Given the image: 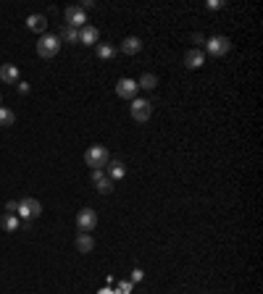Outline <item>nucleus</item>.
<instances>
[{
  "label": "nucleus",
  "instance_id": "4be33fe9",
  "mask_svg": "<svg viewBox=\"0 0 263 294\" xmlns=\"http://www.w3.org/2000/svg\"><path fill=\"white\" fill-rule=\"evenodd\" d=\"M16 210H19V203H13V200H8V203H6V213H13V215H16Z\"/></svg>",
  "mask_w": 263,
  "mask_h": 294
},
{
  "label": "nucleus",
  "instance_id": "423d86ee",
  "mask_svg": "<svg viewBox=\"0 0 263 294\" xmlns=\"http://www.w3.org/2000/svg\"><path fill=\"white\" fill-rule=\"evenodd\" d=\"M64 19H66V26H71V29H82V26L87 24V13H84L79 6H69V8L64 11Z\"/></svg>",
  "mask_w": 263,
  "mask_h": 294
},
{
  "label": "nucleus",
  "instance_id": "0eeeda50",
  "mask_svg": "<svg viewBox=\"0 0 263 294\" xmlns=\"http://www.w3.org/2000/svg\"><path fill=\"white\" fill-rule=\"evenodd\" d=\"M76 226H79V231H84V234L95 231V226H98V213L92 210V208L79 210V215H76Z\"/></svg>",
  "mask_w": 263,
  "mask_h": 294
},
{
  "label": "nucleus",
  "instance_id": "412c9836",
  "mask_svg": "<svg viewBox=\"0 0 263 294\" xmlns=\"http://www.w3.org/2000/svg\"><path fill=\"white\" fill-rule=\"evenodd\" d=\"M95 187H98L100 194H111V192H113V181L108 179V176H100V179L95 181Z\"/></svg>",
  "mask_w": 263,
  "mask_h": 294
},
{
  "label": "nucleus",
  "instance_id": "f257e3e1",
  "mask_svg": "<svg viewBox=\"0 0 263 294\" xmlns=\"http://www.w3.org/2000/svg\"><path fill=\"white\" fill-rule=\"evenodd\" d=\"M108 160H111V152H108V147H103V145H92L84 152V163L90 168H105Z\"/></svg>",
  "mask_w": 263,
  "mask_h": 294
},
{
  "label": "nucleus",
  "instance_id": "aec40b11",
  "mask_svg": "<svg viewBox=\"0 0 263 294\" xmlns=\"http://www.w3.org/2000/svg\"><path fill=\"white\" fill-rule=\"evenodd\" d=\"M13 121H16V113H13L11 108L0 105V126H13Z\"/></svg>",
  "mask_w": 263,
  "mask_h": 294
},
{
  "label": "nucleus",
  "instance_id": "f3484780",
  "mask_svg": "<svg viewBox=\"0 0 263 294\" xmlns=\"http://www.w3.org/2000/svg\"><path fill=\"white\" fill-rule=\"evenodd\" d=\"M95 53H98L100 60H111L119 50L113 48V45H108V42H98V45H95Z\"/></svg>",
  "mask_w": 263,
  "mask_h": 294
},
{
  "label": "nucleus",
  "instance_id": "f8f14e48",
  "mask_svg": "<svg viewBox=\"0 0 263 294\" xmlns=\"http://www.w3.org/2000/svg\"><path fill=\"white\" fill-rule=\"evenodd\" d=\"M203 63H206V55L200 53L197 48H192V50L184 53V66H187V69H200Z\"/></svg>",
  "mask_w": 263,
  "mask_h": 294
},
{
  "label": "nucleus",
  "instance_id": "c85d7f7f",
  "mask_svg": "<svg viewBox=\"0 0 263 294\" xmlns=\"http://www.w3.org/2000/svg\"><path fill=\"white\" fill-rule=\"evenodd\" d=\"M0 103H3V95H0Z\"/></svg>",
  "mask_w": 263,
  "mask_h": 294
},
{
  "label": "nucleus",
  "instance_id": "f03ea898",
  "mask_svg": "<svg viewBox=\"0 0 263 294\" xmlns=\"http://www.w3.org/2000/svg\"><path fill=\"white\" fill-rule=\"evenodd\" d=\"M58 48H61L58 35H42V37L37 40V55H40V58H53V55H58Z\"/></svg>",
  "mask_w": 263,
  "mask_h": 294
},
{
  "label": "nucleus",
  "instance_id": "393cba45",
  "mask_svg": "<svg viewBox=\"0 0 263 294\" xmlns=\"http://www.w3.org/2000/svg\"><path fill=\"white\" fill-rule=\"evenodd\" d=\"M129 289H132V284H129V281H124V284L119 286V294H129Z\"/></svg>",
  "mask_w": 263,
  "mask_h": 294
},
{
  "label": "nucleus",
  "instance_id": "9b49d317",
  "mask_svg": "<svg viewBox=\"0 0 263 294\" xmlns=\"http://www.w3.org/2000/svg\"><path fill=\"white\" fill-rule=\"evenodd\" d=\"M19 66L16 63H6V66H0V79H3L6 84H16L19 82Z\"/></svg>",
  "mask_w": 263,
  "mask_h": 294
},
{
  "label": "nucleus",
  "instance_id": "7ed1b4c3",
  "mask_svg": "<svg viewBox=\"0 0 263 294\" xmlns=\"http://www.w3.org/2000/svg\"><path fill=\"white\" fill-rule=\"evenodd\" d=\"M206 50H208V55H213V58H221V55H226V53L231 50V40L224 37V35H216V37L206 40Z\"/></svg>",
  "mask_w": 263,
  "mask_h": 294
},
{
  "label": "nucleus",
  "instance_id": "4468645a",
  "mask_svg": "<svg viewBox=\"0 0 263 294\" xmlns=\"http://www.w3.org/2000/svg\"><path fill=\"white\" fill-rule=\"evenodd\" d=\"M76 250L84 252V255L95 250V239H92V234H84V231H79V237H76Z\"/></svg>",
  "mask_w": 263,
  "mask_h": 294
},
{
  "label": "nucleus",
  "instance_id": "dca6fc26",
  "mask_svg": "<svg viewBox=\"0 0 263 294\" xmlns=\"http://www.w3.org/2000/svg\"><path fill=\"white\" fill-rule=\"evenodd\" d=\"M0 226H3L6 231H19L21 218H19V215H13V213H3V218H0Z\"/></svg>",
  "mask_w": 263,
  "mask_h": 294
},
{
  "label": "nucleus",
  "instance_id": "5701e85b",
  "mask_svg": "<svg viewBox=\"0 0 263 294\" xmlns=\"http://www.w3.org/2000/svg\"><path fill=\"white\" fill-rule=\"evenodd\" d=\"M142 276H145L142 268H134V271H132V281H134V284H137V281H142Z\"/></svg>",
  "mask_w": 263,
  "mask_h": 294
},
{
  "label": "nucleus",
  "instance_id": "ddd939ff",
  "mask_svg": "<svg viewBox=\"0 0 263 294\" xmlns=\"http://www.w3.org/2000/svg\"><path fill=\"white\" fill-rule=\"evenodd\" d=\"M140 50H142V40H140V37L121 40V53H124V55H137Z\"/></svg>",
  "mask_w": 263,
  "mask_h": 294
},
{
  "label": "nucleus",
  "instance_id": "cd10ccee",
  "mask_svg": "<svg viewBox=\"0 0 263 294\" xmlns=\"http://www.w3.org/2000/svg\"><path fill=\"white\" fill-rule=\"evenodd\" d=\"M190 40H192V42H195V45H200V42H206V37H203V35H192V37H190Z\"/></svg>",
  "mask_w": 263,
  "mask_h": 294
},
{
  "label": "nucleus",
  "instance_id": "1a4fd4ad",
  "mask_svg": "<svg viewBox=\"0 0 263 294\" xmlns=\"http://www.w3.org/2000/svg\"><path fill=\"white\" fill-rule=\"evenodd\" d=\"M79 42L82 45H98L100 42V32L92 24H84L82 29H79Z\"/></svg>",
  "mask_w": 263,
  "mask_h": 294
},
{
  "label": "nucleus",
  "instance_id": "6e6552de",
  "mask_svg": "<svg viewBox=\"0 0 263 294\" xmlns=\"http://www.w3.org/2000/svg\"><path fill=\"white\" fill-rule=\"evenodd\" d=\"M137 92H140V87H137L134 79H127V76H124V79L116 82V95H119L121 100H134Z\"/></svg>",
  "mask_w": 263,
  "mask_h": 294
},
{
  "label": "nucleus",
  "instance_id": "6ab92c4d",
  "mask_svg": "<svg viewBox=\"0 0 263 294\" xmlns=\"http://www.w3.org/2000/svg\"><path fill=\"white\" fill-rule=\"evenodd\" d=\"M137 87H142V89H156V87H158V76H156V74H142L140 82H137Z\"/></svg>",
  "mask_w": 263,
  "mask_h": 294
},
{
  "label": "nucleus",
  "instance_id": "a211bd4d",
  "mask_svg": "<svg viewBox=\"0 0 263 294\" xmlns=\"http://www.w3.org/2000/svg\"><path fill=\"white\" fill-rule=\"evenodd\" d=\"M58 40H64V42H71V45H76V42H79V29L61 26V32H58Z\"/></svg>",
  "mask_w": 263,
  "mask_h": 294
},
{
  "label": "nucleus",
  "instance_id": "20e7f679",
  "mask_svg": "<svg viewBox=\"0 0 263 294\" xmlns=\"http://www.w3.org/2000/svg\"><path fill=\"white\" fill-rule=\"evenodd\" d=\"M40 213H42V205H40V200H35V197H24L19 203V210H16V215L21 221H32V218H37Z\"/></svg>",
  "mask_w": 263,
  "mask_h": 294
},
{
  "label": "nucleus",
  "instance_id": "b1692460",
  "mask_svg": "<svg viewBox=\"0 0 263 294\" xmlns=\"http://www.w3.org/2000/svg\"><path fill=\"white\" fill-rule=\"evenodd\" d=\"M79 8H82V11H90V8H95V0H82V3H79Z\"/></svg>",
  "mask_w": 263,
  "mask_h": 294
},
{
  "label": "nucleus",
  "instance_id": "a878e982",
  "mask_svg": "<svg viewBox=\"0 0 263 294\" xmlns=\"http://www.w3.org/2000/svg\"><path fill=\"white\" fill-rule=\"evenodd\" d=\"M221 6H224V3H221V0H211V3H208V8H211V11H219Z\"/></svg>",
  "mask_w": 263,
  "mask_h": 294
},
{
  "label": "nucleus",
  "instance_id": "2eb2a0df",
  "mask_svg": "<svg viewBox=\"0 0 263 294\" xmlns=\"http://www.w3.org/2000/svg\"><path fill=\"white\" fill-rule=\"evenodd\" d=\"M108 179L116 181V179H124V174H127V166H124L121 160H108Z\"/></svg>",
  "mask_w": 263,
  "mask_h": 294
},
{
  "label": "nucleus",
  "instance_id": "bb28decb",
  "mask_svg": "<svg viewBox=\"0 0 263 294\" xmlns=\"http://www.w3.org/2000/svg\"><path fill=\"white\" fill-rule=\"evenodd\" d=\"M19 84V92H21V95H29V84L26 82H16Z\"/></svg>",
  "mask_w": 263,
  "mask_h": 294
},
{
  "label": "nucleus",
  "instance_id": "9d476101",
  "mask_svg": "<svg viewBox=\"0 0 263 294\" xmlns=\"http://www.w3.org/2000/svg\"><path fill=\"white\" fill-rule=\"evenodd\" d=\"M26 29H29V32H37V35H45V29H48V19H45L42 13H32V16L26 19Z\"/></svg>",
  "mask_w": 263,
  "mask_h": 294
},
{
  "label": "nucleus",
  "instance_id": "39448f33",
  "mask_svg": "<svg viewBox=\"0 0 263 294\" xmlns=\"http://www.w3.org/2000/svg\"><path fill=\"white\" fill-rule=\"evenodd\" d=\"M129 111H132V118H134L137 123H145V121L153 116V103H150V100H142V97H134Z\"/></svg>",
  "mask_w": 263,
  "mask_h": 294
}]
</instances>
